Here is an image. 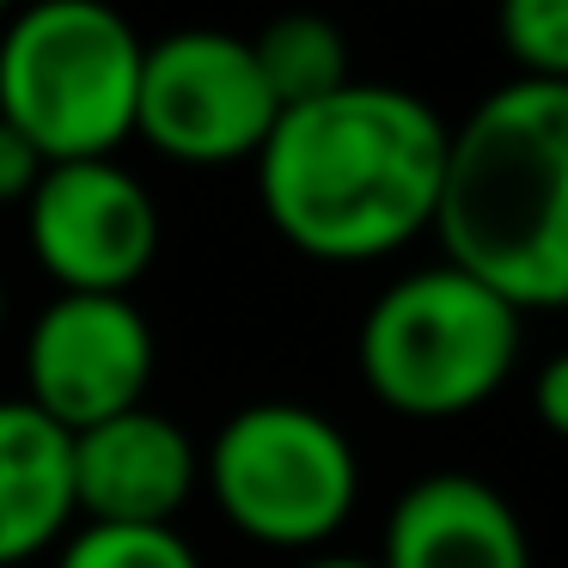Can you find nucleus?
Instances as JSON below:
<instances>
[{"label": "nucleus", "mask_w": 568, "mask_h": 568, "mask_svg": "<svg viewBox=\"0 0 568 568\" xmlns=\"http://www.w3.org/2000/svg\"><path fill=\"white\" fill-rule=\"evenodd\" d=\"M446 135L453 123L422 92L355 74L331 99L275 116L257 148L263 214L318 263L392 257L434 233Z\"/></svg>", "instance_id": "obj_1"}, {"label": "nucleus", "mask_w": 568, "mask_h": 568, "mask_svg": "<svg viewBox=\"0 0 568 568\" xmlns=\"http://www.w3.org/2000/svg\"><path fill=\"white\" fill-rule=\"evenodd\" d=\"M434 239L519 312L568 306V87L507 80L446 135Z\"/></svg>", "instance_id": "obj_2"}, {"label": "nucleus", "mask_w": 568, "mask_h": 568, "mask_svg": "<svg viewBox=\"0 0 568 568\" xmlns=\"http://www.w3.org/2000/svg\"><path fill=\"white\" fill-rule=\"evenodd\" d=\"M526 343V312L453 263L379 287L355 336L367 392L404 422H458L507 385Z\"/></svg>", "instance_id": "obj_3"}, {"label": "nucleus", "mask_w": 568, "mask_h": 568, "mask_svg": "<svg viewBox=\"0 0 568 568\" xmlns=\"http://www.w3.org/2000/svg\"><path fill=\"white\" fill-rule=\"evenodd\" d=\"M135 38L111 0H26L0 26V123H13L50 165L116 160L135 135Z\"/></svg>", "instance_id": "obj_4"}, {"label": "nucleus", "mask_w": 568, "mask_h": 568, "mask_svg": "<svg viewBox=\"0 0 568 568\" xmlns=\"http://www.w3.org/2000/svg\"><path fill=\"white\" fill-rule=\"evenodd\" d=\"M202 477L226 526L270 550H318L361 501L355 440L294 397L233 409L202 458Z\"/></svg>", "instance_id": "obj_5"}, {"label": "nucleus", "mask_w": 568, "mask_h": 568, "mask_svg": "<svg viewBox=\"0 0 568 568\" xmlns=\"http://www.w3.org/2000/svg\"><path fill=\"white\" fill-rule=\"evenodd\" d=\"M282 104L263 87L251 38L184 26L148 43L135 92V135L178 165H239L257 160Z\"/></svg>", "instance_id": "obj_6"}, {"label": "nucleus", "mask_w": 568, "mask_h": 568, "mask_svg": "<svg viewBox=\"0 0 568 568\" xmlns=\"http://www.w3.org/2000/svg\"><path fill=\"white\" fill-rule=\"evenodd\" d=\"M26 239L55 294H129L160 257V202L116 160H62L31 190Z\"/></svg>", "instance_id": "obj_7"}, {"label": "nucleus", "mask_w": 568, "mask_h": 568, "mask_svg": "<svg viewBox=\"0 0 568 568\" xmlns=\"http://www.w3.org/2000/svg\"><path fill=\"white\" fill-rule=\"evenodd\" d=\"M160 343L129 294H55L26 331V404L62 434L148 404Z\"/></svg>", "instance_id": "obj_8"}, {"label": "nucleus", "mask_w": 568, "mask_h": 568, "mask_svg": "<svg viewBox=\"0 0 568 568\" xmlns=\"http://www.w3.org/2000/svg\"><path fill=\"white\" fill-rule=\"evenodd\" d=\"M74 440V519L87 526H178L202 483V453L165 409L135 404Z\"/></svg>", "instance_id": "obj_9"}, {"label": "nucleus", "mask_w": 568, "mask_h": 568, "mask_svg": "<svg viewBox=\"0 0 568 568\" xmlns=\"http://www.w3.org/2000/svg\"><path fill=\"white\" fill-rule=\"evenodd\" d=\"M379 568H531L519 507L470 470L416 477L379 531Z\"/></svg>", "instance_id": "obj_10"}, {"label": "nucleus", "mask_w": 568, "mask_h": 568, "mask_svg": "<svg viewBox=\"0 0 568 568\" xmlns=\"http://www.w3.org/2000/svg\"><path fill=\"white\" fill-rule=\"evenodd\" d=\"M74 526V440L26 397H0V568H26Z\"/></svg>", "instance_id": "obj_11"}, {"label": "nucleus", "mask_w": 568, "mask_h": 568, "mask_svg": "<svg viewBox=\"0 0 568 568\" xmlns=\"http://www.w3.org/2000/svg\"><path fill=\"white\" fill-rule=\"evenodd\" d=\"M251 55L263 68V87L282 111L312 99H331L355 80L348 68V38L331 13H312V7H294V13H275L270 26L251 38Z\"/></svg>", "instance_id": "obj_12"}, {"label": "nucleus", "mask_w": 568, "mask_h": 568, "mask_svg": "<svg viewBox=\"0 0 568 568\" xmlns=\"http://www.w3.org/2000/svg\"><path fill=\"white\" fill-rule=\"evenodd\" d=\"M55 568H202L178 526H87L62 538Z\"/></svg>", "instance_id": "obj_13"}, {"label": "nucleus", "mask_w": 568, "mask_h": 568, "mask_svg": "<svg viewBox=\"0 0 568 568\" xmlns=\"http://www.w3.org/2000/svg\"><path fill=\"white\" fill-rule=\"evenodd\" d=\"M501 50L519 80H562L568 87V0H501L495 7Z\"/></svg>", "instance_id": "obj_14"}, {"label": "nucleus", "mask_w": 568, "mask_h": 568, "mask_svg": "<svg viewBox=\"0 0 568 568\" xmlns=\"http://www.w3.org/2000/svg\"><path fill=\"white\" fill-rule=\"evenodd\" d=\"M43 172H50V160H43L13 123H0V202H31V190H38Z\"/></svg>", "instance_id": "obj_15"}, {"label": "nucleus", "mask_w": 568, "mask_h": 568, "mask_svg": "<svg viewBox=\"0 0 568 568\" xmlns=\"http://www.w3.org/2000/svg\"><path fill=\"white\" fill-rule=\"evenodd\" d=\"M531 409H538V422L556 440H568V348H556L538 367V379H531Z\"/></svg>", "instance_id": "obj_16"}, {"label": "nucleus", "mask_w": 568, "mask_h": 568, "mask_svg": "<svg viewBox=\"0 0 568 568\" xmlns=\"http://www.w3.org/2000/svg\"><path fill=\"white\" fill-rule=\"evenodd\" d=\"M300 568H379V562H361V556H306Z\"/></svg>", "instance_id": "obj_17"}, {"label": "nucleus", "mask_w": 568, "mask_h": 568, "mask_svg": "<svg viewBox=\"0 0 568 568\" xmlns=\"http://www.w3.org/2000/svg\"><path fill=\"white\" fill-rule=\"evenodd\" d=\"M19 7H26V0H0V26H7V19L19 13Z\"/></svg>", "instance_id": "obj_18"}, {"label": "nucleus", "mask_w": 568, "mask_h": 568, "mask_svg": "<svg viewBox=\"0 0 568 568\" xmlns=\"http://www.w3.org/2000/svg\"><path fill=\"white\" fill-rule=\"evenodd\" d=\"M0 324H7V287H0Z\"/></svg>", "instance_id": "obj_19"}]
</instances>
